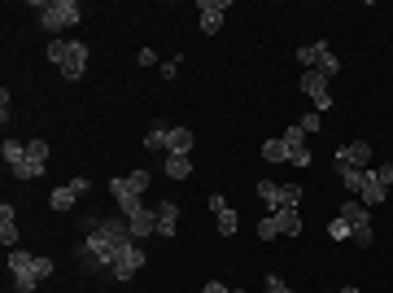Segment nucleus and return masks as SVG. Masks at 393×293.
Returning a JSON list of instances; mask_svg holds the SVG:
<instances>
[{
  "instance_id": "obj_24",
  "label": "nucleus",
  "mask_w": 393,
  "mask_h": 293,
  "mask_svg": "<svg viewBox=\"0 0 393 293\" xmlns=\"http://www.w3.org/2000/svg\"><path fill=\"white\" fill-rule=\"evenodd\" d=\"M262 157H267V162H288V145L275 136V140H267V145H262Z\"/></svg>"
},
{
  "instance_id": "obj_12",
  "label": "nucleus",
  "mask_w": 393,
  "mask_h": 293,
  "mask_svg": "<svg viewBox=\"0 0 393 293\" xmlns=\"http://www.w3.org/2000/svg\"><path fill=\"white\" fill-rule=\"evenodd\" d=\"M110 189H114V197H123V193L144 197V189H149V171H131V175H123V179H110Z\"/></svg>"
},
{
  "instance_id": "obj_9",
  "label": "nucleus",
  "mask_w": 393,
  "mask_h": 293,
  "mask_svg": "<svg viewBox=\"0 0 393 293\" xmlns=\"http://www.w3.org/2000/svg\"><path fill=\"white\" fill-rule=\"evenodd\" d=\"M336 167H358V171H367V167H372V145H367V140L341 145V149H336Z\"/></svg>"
},
{
  "instance_id": "obj_22",
  "label": "nucleus",
  "mask_w": 393,
  "mask_h": 293,
  "mask_svg": "<svg viewBox=\"0 0 393 293\" xmlns=\"http://www.w3.org/2000/svg\"><path fill=\"white\" fill-rule=\"evenodd\" d=\"M258 197L267 201L271 210H280V206H284V184H271V179H262V184H258Z\"/></svg>"
},
{
  "instance_id": "obj_7",
  "label": "nucleus",
  "mask_w": 393,
  "mask_h": 293,
  "mask_svg": "<svg viewBox=\"0 0 393 293\" xmlns=\"http://www.w3.org/2000/svg\"><path fill=\"white\" fill-rule=\"evenodd\" d=\"M302 92L314 101V110L319 114H328L332 110V92H328V79L319 74V70H302Z\"/></svg>"
},
{
  "instance_id": "obj_37",
  "label": "nucleus",
  "mask_w": 393,
  "mask_h": 293,
  "mask_svg": "<svg viewBox=\"0 0 393 293\" xmlns=\"http://www.w3.org/2000/svg\"><path fill=\"white\" fill-rule=\"evenodd\" d=\"M136 62H140V66H157V52H153V48H140Z\"/></svg>"
},
{
  "instance_id": "obj_2",
  "label": "nucleus",
  "mask_w": 393,
  "mask_h": 293,
  "mask_svg": "<svg viewBox=\"0 0 393 293\" xmlns=\"http://www.w3.org/2000/svg\"><path fill=\"white\" fill-rule=\"evenodd\" d=\"M9 276H13V289L18 293H35L40 280L52 276V258H35L26 250H9Z\"/></svg>"
},
{
  "instance_id": "obj_5",
  "label": "nucleus",
  "mask_w": 393,
  "mask_h": 293,
  "mask_svg": "<svg viewBox=\"0 0 393 293\" xmlns=\"http://www.w3.org/2000/svg\"><path fill=\"white\" fill-rule=\"evenodd\" d=\"M336 215H341V219H346V223L354 228V241H358V245H372V241H376V232H372V210H367L358 197H350L346 206L336 210Z\"/></svg>"
},
{
  "instance_id": "obj_32",
  "label": "nucleus",
  "mask_w": 393,
  "mask_h": 293,
  "mask_svg": "<svg viewBox=\"0 0 393 293\" xmlns=\"http://www.w3.org/2000/svg\"><path fill=\"white\" fill-rule=\"evenodd\" d=\"M275 236H280V228H275V219L267 215V219L258 223V241H275Z\"/></svg>"
},
{
  "instance_id": "obj_19",
  "label": "nucleus",
  "mask_w": 393,
  "mask_h": 293,
  "mask_svg": "<svg viewBox=\"0 0 393 293\" xmlns=\"http://www.w3.org/2000/svg\"><path fill=\"white\" fill-rule=\"evenodd\" d=\"M79 197H84V193H79V189H74V184H62V189H52V197H48V206H52V210H57V215H62V210H70V206H74Z\"/></svg>"
},
{
  "instance_id": "obj_15",
  "label": "nucleus",
  "mask_w": 393,
  "mask_h": 293,
  "mask_svg": "<svg viewBox=\"0 0 393 293\" xmlns=\"http://www.w3.org/2000/svg\"><path fill=\"white\" fill-rule=\"evenodd\" d=\"M310 70H319L324 79H332V74H341V57H336L328 44H314V66Z\"/></svg>"
},
{
  "instance_id": "obj_34",
  "label": "nucleus",
  "mask_w": 393,
  "mask_h": 293,
  "mask_svg": "<svg viewBox=\"0 0 393 293\" xmlns=\"http://www.w3.org/2000/svg\"><path fill=\"white\" fill-rule=\"evenodd\" d=\"M284 206H302V189H297V184H284Z\"/></svg>"
},
{
  "instance_id": "obj_27",
  "label": "nucleus",
  "mask_w": 393,
  "mask_h": 293,
  "mask_svg": "<svg viewBox=\"0 0 393 293\" xmlns=\"http://www.w3.org/2000/svg\"><path fill=\"white\" fill-rule=\"evenodd\" d=\"M328 236H332V241H354V228H350L346 219H341V215H336V219L328 223Z\"/></svg>"
},
{
  "instance_id": "obj_28",
  "label": "nucleus",
  "mask_w": 393,
  "mask_h": 293,
  "mask_svg": "<svg viewBox=\"0 0 393 293\" xmlns=\"http://www.w3.org/2000/svg\"><path fill=\"white\" fill-rule=\"evenodd\" d=\"M114 201H118V210H123V219L136 215V210L144 206V197H136V193H123V197H114Z\"/></svg>"
},
{
  "instance_id": "obj_33",
  "label": "nucleus",
  "mask_w": 393,
  "mask_h": 293,
  "mask_svg": "<svg viewBox=\"0 0 393 293\" xmlns=\"http://www.w3.org/2000/svg\"><path fill=\"white\" fill-rule=\"evenodd\" d=\"M297 62H302V70L314 66V44H302V48H297Z\"/></svg>"
},
{
  "instance_id": "obj_36",
  "label": "nucleus",
  "mask_w": 393,
  "mask_h": 293,
  "mask_svg": "<svg viewBox=\"0 0 393 293\" xmlns=\"http://www.w3.org/2000/svg\"><path fill=\"white\" fill-rule=\"evenodd\" d=\"M288 162H293V167H310V149H297V153H288Z\"/></svg>"
},
{
  "instance_id": "obj_39",
  "label": "nucleus",
  "mask_w": 393,
  "mask_h": 293,
  "mask_svg": "<svg viewBox=\"0 0 393 293\" xmlns=\"http://www.w3.org/2000/svg\"><path fill=\"white\" fill-rule=\"evenodd\" d=\"M210 210H215V215H223V210H227V197H223V193H215V197H210Z\"/></svg>"
},
{
  "instance_id": "obj_10",
  "label": "nucleus",
  "mask_w": 393,
  "mask_h": 293,
  "mask_svg": "<svg viewBox=\"0 0 393 293\" xmlns=\"http://www.w3.org/2000/svg\"><path fill=\"white\" fill-rule=\"evenodd\" d=\"M140 267H144V250H140V241H131V245L118 254V262H114L110 272H114V280H131Z\"/></svg>"
},
{
  "instance_id": "obj_21",
  "label": "nucleus",
  "mask_w": 393,
  "mask_h": 293,
  "mask_svg": "<svg viewBox=\"0 0 393 293\" xmlns=\"http://www.w3.org/2000/svg\"><path fill=\"white\" fill-rule=\"evenodd\" d=\"M385 197H389V189H380V184H376V175L367 179V184H363V193H358V201H363L367 210H376V206H380Z\"/></svg>"
},
{
  "instance_id": "obj_20",
  "label": "nucleus",
  "mask_w": 393,
  "mask_h": 293,
  "mask_svg": "<svg viewBox=\"0 0 393 293\" xmlns=\"http://www.w3.org/2000/svg\"><path fill=\"white\" fill-rule=\"evenodd\" d=\"M193 149V131L188 127H171L166 131V153H188Z\"/></svg>"
},
{
  "instance_id": "obj_14",
  "label": "nucleus",
  "mask_w": 393,
  "mask_h": 293,
  "mask_svg": "<svg viewBox=\"0 0 393 293\" xmlns=\"http://www.w3.org/2000/svg\"><path fill=\"white\" fill-rule=\"evenodd\" d=\"M0 245H5V250H18V215H13L9 201L0 206Z\"/></svg>"
},
{
  "instance_id": "obj_4",
  "label": "nucleus",
  "mask_w": 393,
  "mask_h": 293,
  "mask_svg": "<svg viewBox=\"0 0 393 293\" xmlns=\"http://www.w3.org/2000/svg\"><path fill=\"white\" fill-rule=\"evenodd\" d=\"M40 22H44V31H66V26L84 22V9H79V0H44Z\"/></svg>"
},
{
  "instance_id": "obj_8",
  "label": "nucleus",
  "mask_w": 393,
  "mask_h": 293,
  "mask_svg": "<svg viewBox=\"0 0 393 293\" xmlns=\"http://www.w3.org/2000/svg\"><path fill=\"white\" fill-rule=\"evenodd\" d=\"M227 9H232V0H201V5H197V13H201V31H205V35H219V26H223Z\"/></svg>"
},
{
  "instance_id": "obj_3",
  "label": "nucleus",
  "mask_w": 393,
  "mask_h": 293,
  "mask_svg": "<svg viewBox=\"0 0 393 293\" xmlns=\"http://www.w3.org/2000/svg\"><path fill=\"white\" fill-rule=\"evenodd\" d=\"M44 52H48V62L57 66V70L70 79V84L88 74V44H79V40H52Z\"/></svg>"
},
{
  "instance_id": "obj_26",
  "label": "nucleus",
  "mask_w": 393,
  "mask_h": 293,
  "mask_svg": "<svg viewBox=\"0 0 393 293\" xmlns=\"http://www.w3.org/2000/svg\"><path fill=\"white\" fill-rule=\"evenodd\" d=\"M166 131H171V127H153L149 136H144V149H153V153H166Z\"/></svg>"
},
{
  "instance_id": "obj_40",
  "label": "nucleus",
  "mask_w": 393,
  "mask_h": 293,
  "mask_svg": "<svg viewBox=\"0 0 393 293\" xmlns=\"http://www.w3.org/2000/svg\"><path fill=\"white\" fill-rule=\"evenodd\" d=\"M201 293H232V289H227V284H219V280H210V284H205Z\"/></svg>"
},
{
  "instance_id": "obj_29",
  "label": "nucleus",
  "mask_w": 393,
  "mask_h": 293,
  "mask_svg": "<svg viewBox=\"0 0 393 293\" xmlns=\"http://www.w3.org/2000/svg\"><path fill=\"white\" fill-rule=\"evenodd\" d=\"M236 228H241V219H236V210L227 206V210H223V215H219V236H232Z\"/></svg>"
},
{
  "instance_id": "obj_13",
  "label": "nucleus",
  "mask_w": 393,
  "mask_h": 293,
  "mask_svg": "<svg viewBox=\"0 0 393 293\" xmlns=\"http://www.w3.org/2000/svg\"><path fill=\"white\" fill-rule=\"evenodd\" d=\"M271 219L284 236H297L302 232V206H280V210H271Z\"/></svg>"
},
{
  "instance_id": "obj_30",
  "label": "nucleus",
  "mask_w": 393,
  "mask_h": 293,
  "mask_svg": "<svg viewBox=\"0 0 393 293\" xmlns=\"http://www.w3.org/2000/svg\"><path fill=\"white\" fill-rule=\"evenodd\" d=\"M372 175H376V184H380V189H393V162H380V167H372Z\"/></svg>"
},
{
  "instance_id": "obj_16",
  "label": "nucleus",
  "mask_w": 393,
  "mask_h": 293,
  "mask_svg": "<svg viewBox=\"0 0 393 293\" xmlns=\"http://www.w3.org/2000/svg\"><path fill=\"white\" fill-rule=\"evenodd\" d=\"M157 232H162V236L179 232V206L175 201H157Z\"/></svg>"
},
{
  "instance_id": "obj_38",
  "label": "nucleus",
  "mask_w": 393,
  "mask_h": 293,
  "mask_svg": "<svg viewBox=\"0 0 393 293\" xmlns=\"http://www.w3.org/2000/svg\"><path fill=\"white\" fill-rule=\"evenodd\" d=\"M157 70H162V79H175V74H179V57H175V62H162Z\"/></svg>"
},
{
  "instance_id": "obj_6",
  "label": "nucleus",
  "mask_w": 393,
  "mask_h": 293,
  "mask_svg": "<svg viewBox=\"0 0 393 293\" xmlns=\"http://www.w3.org/2000/svg\"><path fill=\"white\" fill-rule=\"evenodd\" d=\"M48 167V140H31L26 145V162L13 167V179H40Z\"/></svg>"
},
{
  "instance_id": "obj_25",
  "label": "nucleus",
  "mask_w": 393,
  "mask_h": 293,
  "mask_svg": "<svg viewBox=\"0 0 393 293\" xmlns=\"http://www.w3.org/2000/svg\"><path fill=\"white\" fill-rule=\"evenodd\" d=\"M284 145H288V153H297V149H306V131L297 127V123H288V131H284V136H280Z\"/></svg>"
},
{
  "instance_id": "obj_17",
  "label": "nucleus",
  "mask_w": 393,
  "mask_h": 293,
  "mask_svg": "<svg viewBox=\"0 0 393 293\" xmlns=\"http://www.w3.org/2000/svg\"><path fill=\"white\" fill-rule=\"evenodd\" d=\"M336 175H341V184H346V189L358 197V193H363V184L372 179V167H367V171H358V167H336Z\"/></svg>"
},
{
  "instance_id": "obj_35",
  "label": "nucleus",
  "mask_w": 393,
  "mask_h": 293,
  "mask_svg": "<svg viewBox=\"0 0 393 293\" xmlns=\"http://www.w3.org/2000/svg\"><path fill=\"white\" fill-rule=\"evenodd\" d=\"M267 293H293V289H288V284H284V280L271 272V276H267Z\"/></svg>"
},
{
  "instance_id": "obj_42",
  "label": "nucleus",
  "mask_w": 393,
  "mask_h": 293,
  "mask_svg": "<svg viewBox=\"0 0 393 293\" xmlns=\"http://www.w3.org/2000/svg\"><path fill=\"white\" fill-rule=\"evenodd\" d=\"M232 293H245V289H232Z\"/></svg>"
},
{
  "instance_id": "obj_11",
  "label": "nucleus",
  "mask_w": 393,
  "mask_h": 293,
  "mask_svg": "<svg viewBox=\"0 0 393 293\" xmlns=\"http://www.w3.org/2000/svg\"><path fill=\"white\" fill-rule=\"evenodd\" d=\"M127 228H131V241H144L149 232H157V206H140L136 215H127Z\"/></svg>"
},
{
  "instance_id": "obj_31",
  "label": "nucleus",
  "mask_w": 393,
  "mask_h": 293,
  "mask_svg": "<svg viewBox=\"0 0 393 293\" xmlns=\"http://www.w3.org/2000/svg\"><path fill=\"white\" fill-rule=\"evenodd\" d=\"M297 127L310 136V131H319V127H324V114H319V110H310V114H302V123H297Z\"/></svg>"
},
{
  "instance_id": "obj_1",
  "label": "nucleus",
  "mask_w": 393,
  "mask_h": 293,
  "mask_svg": "<svg viewBox=\"0 0 393 293\" xmlns=\"http://www.w3.org/2000/svg\"><path fill=\"white\" fill-rule=\"evenodd\" d=\"M131 245V228L127 219H92L84 245H79V258L88 262V267H114L118 254Z\"/></svg>"
},
{
  "instance_id": "obj_23",
  "label": "nucleus",
  "mask_w": 393,
  "mask_h": 293,
  "mask_svg": "<svg viewBox=\"0 0 393 293\" xmlns=\"http://www.w3.org/2000/svg\"><path fill=\"white\" fill-rule=\"evenodd\" d=\"M0 153H5V162H9V171L26 162V145H22V140H5V145H0Z\"/></svg>"
},
{
  "instance_id": "obj_41",
  "label": "nucleus",
  "mask_w": 393,
  "mask_h": 293,
  "mask_svg": "<svg viewBox=\"0 0 393 293\" xmlns=\"http://www.w3.org/2000/svg\"><path fill=\"white\" fill-rule=\"evenodd\" d=\"M336 293H358V289H354V284H346V289H336Z\"/></svg>"
},
{
  "instance_id": "obj_18",
  "label": "nucleus",
  "mask_w": 393,
  "mask_h": 293,
  "mask_svg": "<svg viewBox=\"0 0 393 293\" xmlns=\"http://www.w3.org/2000/svg\"><path fill=\"white\" fill-rule=\"evenodd\" d=\"M171 179H188L193 175V157L188 153H166V167H162Z\"/></svg>"
}]
</instances>
